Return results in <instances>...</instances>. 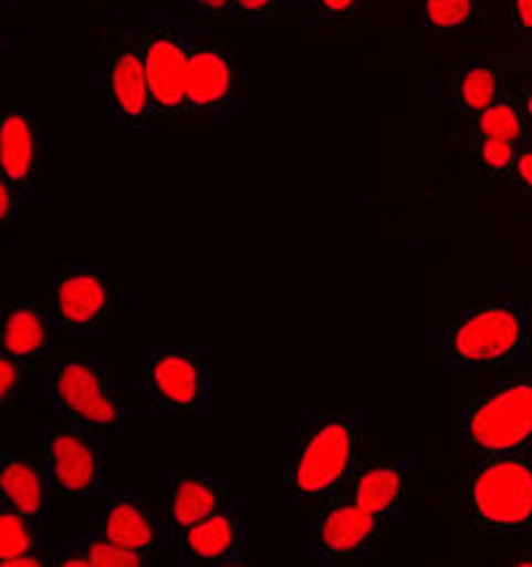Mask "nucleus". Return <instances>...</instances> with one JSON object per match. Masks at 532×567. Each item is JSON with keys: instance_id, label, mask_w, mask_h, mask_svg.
<instances>
[{"instance_id": "nucleus-3", "label": "nucleus", "mask_w": 532, "mask_h": 567, "mask_svg": "<svg viewBox=\"0 0 532 567\" xmlns=\"http://www.w3.org/2000/svg\"><path fill=\"white\" fill-rule=\"evenodd\" d=\"M471 461L524 456L532 451V375H514L474 394L463 413Z\"/></svg>"}, {"instance_id": "nucleus-7", "label": "nucleus", "mask_w": 532, "mask_h": 567, "mask_svg": "<svg viewBox=\"0 0 532 567\" xmlns=\"http://www.w3.org/2000/svg\"><path fill=\"white\" fill-rule=\"evenodd\" d=\"M49 307L70 331H102L117 309L115 280L96 264H67L51 277Z\"/></svg>"}, {"instance_id": "nucleus-14", "label": "nucleus", "mask_w": 532, "mask_h": 567, "mask_svg": "<svg viewBox=\"0 0 532 567\" xmlns=\"http://www.w3.org/2000/svg\"><path fill=\"white\" fill-rule=\"evenodd\" d=\"M98 538L115 540L144 557H155L163 549V525L147 504L134 496H117L98 514Z\"/></svg>"}, {"instance_id": "nucleus-17", "label": "nucleus", "mask_w": 532, "mask_h": 567, "mask_svg": "<svg viewBox=\"0 0 532 567\" xmlns=\"http://www.w3.org/2000/svg\"><path fill=\"white\" fill-rule=\"evenodd\" d=\"M229 504L227 487L210 474H181L168 491V523L176 533L187 530Z\"/></svg>"}, {"instance_id": "nucleus-29", "label": "nucleus", "mask_w": 532, "mask_h": 567, "mask_svg": "<svg viewBox=\"0 0 532 567\" xmlns=\"http://www.w3.org/2000/svg\"><path fill=\"white\" fill-rule=\"evenodd\" d=\"M19 214H22V187L3 179L0 184V224H3V229L14 224Z\"/></svg>"}, {"instance_id": "nucleus-32", "label": "nucleus", "mask_w": 532, "mask_h": 567, "mask_svg": "<svg viewBox=\"0 0 532 567\" xmlns=\"http://www.w3.org/2000/svg\"><path fill=\"white\" fill-rule=\"evenodd\" d=\"M192 6L208 19H227L234 14V0H192Z\"/></svg>"}, {"instance_id": "nucleus-34", "label": "nucleus", "mask_w": 532, "mask_h": 567, "mask_svg": "<svg viewBox=\"0 0 532 567\" xmlns=\"http://www.w3.org/2000/svg\"><path fill=\"white\" fill-rule=\"evenodd\" d=\"M511 565H532V559L530 557H519V559H514V563Z\"/></svg>"}, {"instance_id": "nucleus-8", "label": "nucleus", "mask_w": 532, "mask_h": 567, "mask_svg": "<svg viewBox=\"0 0 532 567\" xmlns=\"http://www.w3.org/2000/svg\"><path fill=\"white\" fill-rule=\"evenodd\" d=\"M91 426L67 421L43 437V470L51 491L67 498H94L104 485V453Z\"/></svg>"}, {"instance_id": "nucleus-6", "label": "nucleus", "mask_w": 532, "mask_h": 567, "mask_svg": "<svg viewBox=\"0 0 532 567\" xmlns=\"http://www.w3.org/2000/svg\"><path fill=\"white\" fill-rule=\"evenodd\" d=\"M210 362L200 349L160 347L144 360L142 389L149 405L200 415L210 408Z\"/></svg>"}, {"instance_id": "nucleus-26", "label": "nucleus", "mask_w": 532, "mask_h": 567, "mask_svg": "<svg viewBox=\"0 0 532 567\" xmlns=\"http://www.w3.org/2000/svg\"><path fill=\"white\" fill-rule=\"evenodd\" d=\"M28 379H24V362L3 354L0 358V394H3L6 408H17L24 398Z\"/></svg>"}, {"instance_id": "nucleus-18", "label": "nucleus", "mask_w": 532, "mask_h": 567, "mask_svg": "<svg viewBox=\"0 0 532 567\" xmlns=\"http://www.w3.org/2000/svg\"><path fill=\"white\" fill-rule=\"evenodd\" d=\"M49 474L35 458L22 453H9L0 461V493L3 504L14 506L17 512L28 514L30 519L41 523L45 504H49Z\"/></svg>"}, {"instance_id": "nucleus-22", "label": "nucleus", "mask_w": 532, "mask_h": 567, "mask_svg": "<svg viewBox=\"0 0 532 567\" xmlns=\"http://www.w3.org/2000/svg\"><path fill=\"white\" fill-rule=\"evenodd\" d=\"M488 0H424V24L435 35H469L484 24Z\"/></svg>"}, {"instance_id": "nucleus-21", "label": "nucleus", "mask_w": 532, "mask_h": 567, "mask_svg": "<svg viewBox=\"0 0 532 567\" xmlns=\"http://www.w3.org/2000/svg\"><path fill=\"white\" fill-rule=\"evenodd\" d=\"M41 554V536H38L35 519L17 512L14 506L3 504V512H0V563L6 567L45 565Z\"/></svg>"}, {"instance_id": "nucleus-31", "label": "nucleus", "mask_w": 532, "mask_h": 567, "mask_svg": "<svg viewBox=\"0 0 532 567\" xmlns=\"http://www.w3.org/2000/svg\"><path fill=\"white\" fill-rule=\"evenodd\" d=\"M511 28L522 35H532V0H509Z\"/></svg>"}, {"instance_id": "nucleus-20", "label": "nucleus", "mask_w": 532, "mask_h": 567, "mask_svg": "<svg viewBox=\"0 0 532 567\" xmlns=\"http://www.w3.org/2000/svg\"><path fill=\"white\" fill-rule=\"evenodd\" d=\"M505 96L503 75L488 62H471L452 75L450 104L463 115H477L492 102Z\"/></svg>"}, {"instance_id": "nucleus-16", "label": "nucleus", "mask_w": 532, "mask_h": 567, "mask_svg": "<svg viewBox=\"0 0 532 567\" xmlns=\"http://www.w3.org/2000/svg\"><path fill=\"white\" fill-rule=\"evenodd\" d=\"M407 487H410V483H407V472L399 461L373 458L367 464L357 466L344 496H350L357 504H363L365 509L386 517V514L397 512L403 506Z\"/></svg>"}, {"instance_id": "nucleus-2", "label": "nucleus", "mask_w": 532, "mask_h": 567, "mask_svg": "<svg viewBox=\"0 0 532 567\" xmlns=\"http://www.w3.org/2000/svg\"><path fill=\"white\" fill-rule=\"evenodd\" d=\"M359 466V421L352 413L320 415L295 445L291 458V491L301 501H333L344 496Z\"/></svg>"}, {"instance_id": "nucleus-23", "label": "nucleus", "mask_w": 532, "mask_h": 567, "mask_svg": "<svg viewBox=\"0 0 532 567\" xmlns=\"http://www.w3.org/2000/svg\"><path fill=\"white\" fill-rule=\"evenodd\" d=\"M524 131H528V123H524L522 107L509 96H501L490 107L471 115V136H492L519 142L524 136Z\"/></svg>"}, {"instance_id": "nucleus-19", "label": "nucleus", "mask_w": 532, "mask_h": 567, "mask_svg": "<svg viewBox=\"0 0 532 567\" xmlns=\"http://www.w3.org/2000/svg\"><path fill=\"white\" fill-rule=\"evenodd\" d=\"M45 344H49V318L41 307L28 305V301L3 307V320H0L3 354L32 362L41 358Z\"/></svg>"}, {"instance_id": "nucleus-4", "label": "nucleus", "mask_w": 532, "mask_h": 567, "mask_svg": "<svg viewBox=\"0 0 532 567\" xmlns=\"http://www.w3.org/2000/svg\"><path fill=\"white\" fill-rule=\"evenodd\" d=\"M469 527L482 536L532 530V456L474 461L469 474Z\"/></svg>"}, {"instance_id": "nucleus-13", "label": "nucleus", "mask_w": 532, "mask_h": 567, "mask_svg": "<svg viewBox=\"0 0 532 567\" xmlns=\"http://www.w3.org/2000/svg\"><path fill=\"white\" fill-rule=\"evenodd\" d=\"M176 536H179V554L195 565L232 567L240 565L248 554L246 519L232 504Z\"/></svg>"}, {"instance_id": "nucleus-11", "label": "nucleus", "mask_w": 532, "mask_h": 567, "mask_svg": "<svg viewBox=\"0 0 532 567\" xmlns=\"http://www.w3.org/2000/svg\"><path fill=\"white\" fill-rule=\"evenodd\" d=\"M102 91L115 121L128 131H144L155 104L149 94L147 70L139 43H115L102 68Z\"/></svg>"}, {"instance_id": "nucleus-15", "label": "nucleus", "mask_w": 532, "mask_h": 567, "mask_svg": "<svg viewBox=\"0 0 532 567\" xmlns=\"http://www.w3.org/2000/svg\"><path fill=\"white\" fill-rule=\"evenodd\" d=\"M41 125L28 112H3L0 117V174L17 187H32L41 174Z\"/></svg>"}, {"instance_id": "nucleus-25", "label": "nucleus", "mask_w": 532, "mask_h": 567, "mask_svg": "<svg viewBox=\"0 0 532 567\" xmlns=\"http://www.w3.org/2000/svg\"><path fill=\"white\" fill-rule=\"evenodd\" d=\"M77 551L88 559V565H104V567H136L147 563V557L139 551H131L126 546L115 544L107 538H91L83 546H77Z\"/></svg>"}, {"instance_id": "nucleus-24", "label": "nucleus", "mask_w": 532, "mask_h": 567, "mask_svg": "<svg viewBox=\"0 0 532 567\" xmlns=\"http://www.w3.org/2000/svg\"><path fill=\"white\" fill-rule=\"evenodd\" d=\"M519 142L511 138H492V136H471L469 157L471 168L482 176H505L517 161Z\"/></svg>"}, {"instance_id": "nucleus-5", "label": "nucleus", "mask_w": 532, "mask_h": 567, "mask_svg": "<svg viewBox=\"0 0 532 567\" xmlns=\"http://www.w3.org/2000/svg\"><path fill=\"white\" fill-rule=\"evenodd\" d=\"M43 386L51 405L67 421L91 430H121L123 402L109 373L83 352H59L49 360Z\"/></svg>"}, {"instance_id": "nucleus-35", "label": "nucleus", "mask_w": 532, "mask_h": 567, "mask_svg": "<svg viewBox=\"0 0 532 567\" xmlns=\"http://www.w3.org/2000/svg\"><path fill=\"white\" fill-rule=\"evenodd\" d=\"M378 3H392V0H378Z\"/></svg>"}, {"instance_id": "nucleus-30", "label": "nucleus", "mask_w": 532, "mask_h": 567, "mask_svg": "<svg viewBox=\"0 0 532 567\" xmlns=\"http://www.w3.org/2000/svg\"><path fill=\"white\" fill-rule=\"evenodd\" d=\"M278 6L280 0H234V14L246 22H267Z\"/></svg>"}, {"instance_id": "nucleus-12", "label": "nucleus", "mask_w": 532, "mask_h": 567, "mask_svg": "<svg viewBox=\"0 0 532 567\" xmlns=\"http://www.w3.org/2000/svg\"><path fill=\"white\" fill-rule=\"evenodd\" d=\"M139 49L144 56V70H147L155 112H181L192 38L168 28L149 30L142 35Z\"/></svg>"}, {"instance_id": "nucleus-1", "label": "nucleus", "mask_w": 532, "mask_h": 567, "mask_svg": "<svg viewBox=\"0 0 532 567\" xmlns=\"http://www.w3.org/2000/svg\"><path fill=\"white\" fill-rule=\"evenodd\" d=\"M530 312L514 301H482L448 322L445 352L458 368H509L530 352Z\"/></svg>"}, {"instance_id": "nucleus-28", "label": "nucleus", "mask_w": 532, "mask_h": 567, "mask_svg": "<svg viewBox=\"0 0 532 567\" xmlns=\"http://www.w3.org/2000/svg\"><path fill=\"white\" fill-rule=\"evenodd\" d=\"M505 179H509L511 193L519 197H530L532 200V144L519 147L514 166L505 174Z\"/></svg>"}, {"instance_id": "nucleus-9", "label": "nucleus", "mask_w": 532, "mask_h": 567, "mask_svg": "<svg viewBox=\"0 0 532 567\" xmlns=\"http://www.w3.org/2000/svg\"><path fill=\"white\" fill-rule=\"evenodd\" d=\"M384 540V517L350 496L333 498L314 523L312 554L323 563H365Z\"/></svg>"}, {"instance_id": "nucleus-10", "label": "nucleus", "mask_w": 532, "mask_h": 567, "mask_svg": "<svg viewBox=\"0 0 532 567\" xmlns=\"http://www.w3.org/2000/svg\"><path fill=\"white\" fill-rule=\"evenodd\" d=\"M240 91L238 59L219 43L192 41L184 81V112L221 115L234 110Z\"/></svg>"}, {"instance_id": "nucleus-33", "label": "nucleus", "mask_w": 532, "mask_h": 567, "mask_svg": "<svg viewBox=\"0 0 532 567\" xmlns=\"http://www.w3.org/2000/svg\"><path fill=\"white\" fill-rule=\"evenodd\" d=\"M519 107H522V115H524V123H528V128H532V83L524 89L522 99H519Z\"/></svg>"}, {"instance_id": "nucleus-27", "label": "nucleus", "mask_w": 532, "mask_h": 567, "mask_svg": "<svg viewBox=\"0 0 532 567\" xmlns=\"http://www.w3.org/2000/svg\"><path fill=\"white\" fill-rule=\"evenodd\" d=\"M309 3L325 24H352L363 11L365 0H309Z\"/></svg>"}]
</instances>
